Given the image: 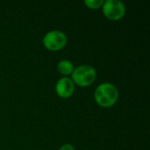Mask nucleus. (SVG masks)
Wrapping results in <instances>:
<instances>
[{
    "label": "nucleus",
    "instance_id": "nucleus-1",
    "mask_svg": "<svg viewBox=\"0 0 150 150\" xmlns=\"http://www.w3.org/2000/svg\"><path fill=\"white\" fill-rule=\"evenodd\" d=\"M94 98L97 104L101 107H112L118 101L119 91L113 83H103L96 88Z\"/></svg>",
    "mask_w": 150,
    "mask_h": 150
},
{
    "label": "nucleus",
    "instance_id": "nucleus-2",
    "mask_svg": "<svg viewBox=\"0 0 150 150\" xmlns=\"http://www.w3.org/2000/svg\"><path fill=\"white\" fill-rule=\"evenodd\" d=\"M97 77V72L94 67L89 64H83L74 69L71 73V80L75 85L87 87L94 83Z\"/></svg>",
    "mask_w": 150,
    "mask_h": 150
},
{
    "label": "nucleus",
    "instance_id": "nucleus-3",
    "mask_svg": "<svg viewBox=\"0 0 150 150\" xmlns=\"http://www.w3.org/2000/svg\"><path fill=\"white\" fill-rule=\"evenodd\" d=\"M68 41V37L65 33L60 30H52L47 32L43 39L42 43L49 51H59L62 49Z\"/></svg>",
    "mask_w": 150,
    "mask_h": 150
},
{
    "label": "nucleus",
    "instance_id": "nucleus-4",
    "mask_svg": "<svg viewBox=\"0 0 150 150\" xmlns=\"http://www.w3.org/2000/svg\"><path fill=\"white\" fill-rule=\"evenodd\" d=\"M104 15L110 20L116 21L122 18L126 14V5L120 0H105L102 5Z\"/></svg>",
    "mask_w": 150,
    "mask_h": 150
},
{
    "label": "nucleus",
    "instance_id": "nucleus-5",
    "mask_svg": "<svg viewBox=\"0 0 150 150\" xmlns=\"http://www.w3.org/2000/svg\"><path fill=\"white\" fill-rule=\"evenodd\" d=\"M75 83L70 77H62L60 78L55 84V92L56 94L62 98H68L71 97L75 91Z\"/></svg>",
    "mask_w": 150,
    "mask_h": 150
},
{
    "label": "nucleus",
    "instance_id": "nucleus-6",
    "mask_svg": "<svg viewBox=\"0 0 150 150\" xmlns=\"http://www.w3.org/2000/svg\"><path fill=\"white\" fill-rule=\"evenodd\" d=\"M74 64L71 61L69 60H61L57 63V70L64 76H69L71 75V73L74 70Z\"/></svg>",
    "mask_w": 150,
    "mask_h": 150
},
{
    "label": "nucleus",
    "instance_id": "nucleus-7",
    "mask_svg": "<svg viewBox=\"0 0 150 150\" xmlns=\"http://www.w3.org/2000/svg\"><path fill=\"white\" fill-rule=\"evenodd\" d=\"M104 0H84V4L92 10H97L102 7Z\"/></svg>",
    "mask_w": 150,
    "mask_h": 150
},
{
    "label": "nucleus",
    "instance_id": "nucleus-8",
    "mask_svg": "<svg viewBox=\"0 0 150 150\" xmlns=\"http://www.w3.org/2000/svg\"><path fill=\"white\" fill-rule=\"evenodd\" d=\"M59 150H75V148H74V146H73V145L67 143V144L62 145V146L60 148V149Z\"/></svg>",
    "mask_w": 150,
    "mask_h": 150
}]
</instances>
